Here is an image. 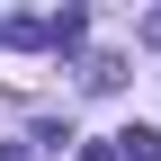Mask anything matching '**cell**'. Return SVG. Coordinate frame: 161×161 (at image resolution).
Here are the masks:
<instances>
[{
  "label": "cell",
  "instance_id": "obj_1",
  "mask_svg": "<svg viewBox=\"0 0 161 161\" xmlns=\"http://www.w3.org/2000/svg\"><path fill=\"white\" fill-rule=\"evenodd\" d=\"M108 143H116V161H161V134L152 125H125V134H108Z\"/></svg>",
  "mask_w": 161,
  "mask_h": 161
},
{
  "label": "cell",
  "instance_id": "obj_2",
  "mask_svg": "<svg viewBox=\"0 0 161 161\" xmlns=\"http://www.w3.org/2000/svg\"><path fill=\"white\" fill-rule=\"evenodd\" d=\"M143 45H161V9H152V18H143Z\"/></svg>",
  "mask_w": 161,
  "mask_h": 161
},
{
  "label": "cell",
  "instance_id": "obj_3",
  "mask_svg": "<svg viewBox=\"0 0 161 161\" xmlns=\"http://www.w3.org/2000/svg\"><path fill=\"white\" fill-rule=\"evenodd\" d=\"M80 161H116V143H90V152H80Z\"/></svg>",
  "mask_w": 161,
  "mask_h": 161
}]
</instances>
